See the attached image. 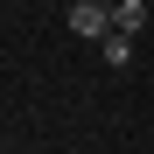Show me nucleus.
<instances>
[{
	"label": "nucleus",
	"instance_id": "nucleus-1",
	"mask_svg": "<svg viewBox=\"0 0 154 154\" xmlns=\"http://www.w3.org/2000/svg\"><path fill=\"white\" fill-rule=\"evenodd\" d=\"M70 35H112V7L105 0H70Z\"/></svg>",
	"mask_w": 154,
	"mask_h": 154
},
{
	"label": "nucleus",
	"instance_id": "nucleus-2",
	"mask_svg": "<svg viewBox=\"0 0 154 154\" xmlns=\"http://www.w3.org/2000/svg\"><path fill=\"white\" fill-rule=\"evenodd\" d=\"M147 28V0H119L112 7V35H140Z\"/></svg>",
	"mask_w": 154,
	"mask_h": 154
},
{
	"label": "nucleus",
	"instance_id": "nucleus-3",
	"mask_svg": "<svg viewBox=\"0 0 154 154\" xmlns=\"http://www.w3.org/2000/svg\"><path fill=\"white\" fill-rule=\"evenodd\" d=\"M98 49H105V63H112V70H126V63H133V35H105Z\"/></svg>",
	"mask_w": 154,
	"mask_h": 154
},
{
	"label": "nucleus",
	"instance_id": "nucleus-4",
	"mask_svg": "<svg viewBox=\"0 0 154 154\" xmlns=\"http://www.w3.org/2000/svg\"><path fill=\"white\" fill-rule=\"evenodd\" d=\"M105 7H119V0H105Z\"/></svg>",
	"mask_w": 154,
	"mask_h": 154
}]
</instances>
